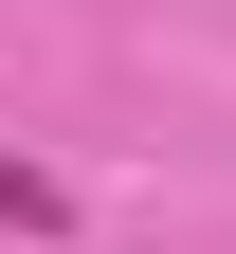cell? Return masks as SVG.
Here are the masks:
<instances>
[{
    "instance_id": "obj_1",
    "label": "cell",
    "mask_w": 236,
    "mask_h": 254,
    "mask_svg": "<svg viewBox=\"0 0 236 254\" xmlns=\"http://www.w3.org/2000/svg\"><path fill=\"white\" fill-rule=\"evenodd\" d=\"M55 218H73V200H55V164H37V145H0V236H55Z\"/></svg>"
}]
</instances>
